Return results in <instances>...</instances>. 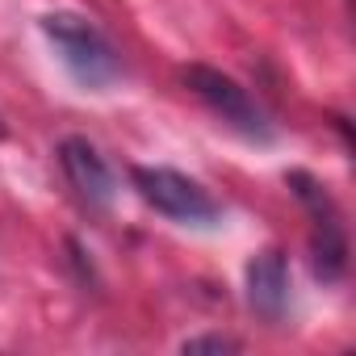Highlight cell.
Masks as SVG:
<instances>
[{"label": "cell", "instance_id": "3", "mask_svg": "<svg viewBox=\"0 0 356 356\" xmlns=\"http://www.w3.org/2000/svg\"><path fill=\"white\" fill-rule=\"evenodd\" d=\"M285 185L298 193V202L306 206L314 231H310V268L318 281L335 285L348 273V231H343V214L335 206V197L327 193V185H318L310 172H289Z\"/></svg>", "mask_w": 356, "mask_h": 356}, {"label": "cell", "instance_id": "6", "mask_svg": "<svg viewBox=\"0 0 356 356\" xmlns=\"http://www.w3.org/2000/svg\"><path fill=\"white\" fill-rule=\"evenodd\" d=\"M243 289H248V306L252 314H260L264 323H281L289 310V260L281 248H264L248 260L243 273Z\"/></svg>", "mask_w": 356, "mask_h": 356}, {"label": "cell", "instance_id": "8", "mask_svg": "<svg viewBox=\"0 0 356 356\" xmlns=\"http://www.w3.org/2000/svg\"><path fill=\"white\" fill-rule=\"evenodd\" d=\"M5 134H9V122H5V118H0V138H5Z\"/></svg>", "mask_w": 356, "mask_h": 356}, {"label": "cell", "instance_id": "7", "mask_svg": "<svg viewBox=\"0 0 356 356\" xmlns=\"http://www.w3.org/2000/svg\"><path fill=\"white\" fill-rule=\"evenodd\" d=\"M239 348H243V343L231 339V335H193V339L181 343L185 356H197V352H239Z\"/></svg>", "mask_w": 356, "mask_h": 356}, {"label": "cell", "instance_id": "2", "mask_svg": "<svg viewBox=\"0 0 356 356\" xmlns=\"http://www.w3.org/2000/svg\"><path fill=\"white\" fill-rule=\"evenodd\" d=\"M130 185L134 193L163 218L181 222V227H214L222 218L218 202L210 197L206 185H197L193 176L176 172V168H151V163H134L130 168Z\"/></svg>", "mask_w": 356, "mask_h": 356}, {"label": "cell", "instance_id": "5", "mask_svg": "<svg viewBox=\"0 0 356 356\" xmlns=\"http://www.w3.org/2000/svg\"><path fill=\"white\" fill-rule=\"evenodd\" d=\"M55 155H59V168L67 176V185L76 189V197L88 210H109L113 206V197H118V176H113V168L105 163V155L84 134H67Z\"/></svg>", "mask_w": 356, "mask_h": 356}, {"label": "cell", "instance_id": "4", "mask_svg": "<svg viewBox=\"0 0 356 356\" xmlns=\"http://www.w3.org/2000/svg\"><path fill=\"white\" fill-rule=\"evenodd\" d=\"M185 84H189V92L202 101V105H210L227 126H235L243 138H256V143H268L273 138V122H268V113L260 109V101L235 80V76H227V72H218V67H210V63H189L185 67Z\"/></svg>", "mask_w": 356, "mask_h": 356}, {"label": "cell", "instance_id": "1", "mask_svg": "<svg viewBox=\"0 0 356 356\" xmlns=\"http://www.w3.org/2000/svg\"><path fill=\"white\" fill-rule=\"evenodd\" d=\"M38 26H42L47 42L59 51V63L67 67V76L76 84H84L88 92H105V88H113L122 80L118 47L88 17H80V13H47Z\"/></svg>", "mask_w": 356, "mask_h": 356}]
</instances>
